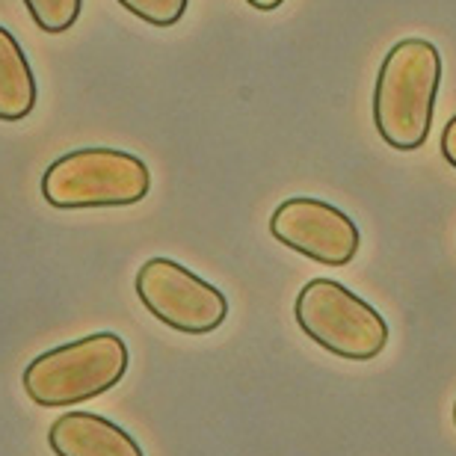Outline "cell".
I'll use <instances>...</instances> for the list:
<instances>
[{"label":"cell","mask_w":456,"mask_h":456,"mask_svg":"<svg viewBox=\"0 0 456 456\" xmlns=\"http://www.w3.org/2000/svg\"><path fill=\"white\" fill-rule=\"evenodd\" d=\"M27 12H30L33 24L39 27L42 33H66L71 24L77 21L80 6L84 0H24Z\"/></svg>","instance_id":"cell-9"},{"label":"cell","mask_w":456,"mask_h":456,"mask_svg":"<svg viewBox=\"0 0 456 456\" xmlns=\"http://www.w3.org/2000/svg\"><path fill=\"white\" fill-rule=\"evenodd\" d=\"M453 427H456V400H453Z\"/></svg>","instance_id":"cell-13"},{"label":"cell","mask_w":456,"mask_h":456,"mask_svg":"<svg viewBox=\"0 0 456 456\" xmlns=\"http://www.w3.org/2000/svg\"><path fill=\"white\" fill-rule=\"evenodd\" d=\"M136 297L163 326L184 335H208L228 317V299L220 288L196 276L172 258H149L134 279Z\"/></svg>","instance_id":"cell-5"},{"label":"cell","mask_w":456,"mask_h":456,"mask_svg":"<svg viewBox=\"0 0 456 456\" xmlns=\"http://www.w3.org/2000/svg\"><path fill=\"white\" fill-rule=\"evenodd\" d=\"M48 444L57 456H145L131 433L98 412H62Z\"/></svg>","instance_id":"cell-7"},{"label":"cell","mask_w":456,"mask_h":456,"mask_svg":"<svg viewBox=\"0 0 456 456\" xmlns=\"http://www.w3.org/2000/svg\"><path fill=\"white\" fill-rule=\"evenodd\" d=\"M442 154H444V160L456 169V116L444 125V131H442Z\"/></svg>","instance_id":"cell-11"},{"label":"cell","mask_w":456,"mask_h":456,"mask_svg":"<svg viewBox=\"0 0 456 456\" xmlns=\"http://www.w3.org/2000/svg\"><path fill=\"white\" fill-rule=\"evenodd\" d=\"M36 77L30 60L6 27H0V122H21L36 107Z\"/></svg>","instance_id":"cell-8"},{"label":"cell","mask_w":456,"mask_h":456,"mask_svg":"<svg viewBox=\"0 0 456 456\" xmlns=\"http://www.w3.org/2000/svg\"><path fill=\"white\" fill-rule=\"evenodd\" d=\"M151 172L131 151L77 149L45 169L42 196L60 211L80 208H125L149 196Z\"/></svg>","instance_id":"cell-3"},{"label":"cell","mask_w":456,"mask_h":456,"mask_svg":"<svg viewBox=\"0 0 456 456\" xmlns=\"http://www.w3.org/2000/svg\"><path fill=\"white\" fill-rule=\"evenodd\" d=\"M122 9L151 27H172L187 12L190 0H118Z\"/></svg>","instance_id":"cell-10"},{"label":"cell","mask_w":456,"mask_h":456,"mask_svg":"<svg viewBox=\"0 0 456 456\" xmlns=\"http://www.w3.org/2000/svg\"><path fill=\"white\" fill-rule=\"evenodd\" d=\"M297 326L326 353L346 362H370L388 346V321L335 279H312L297 294Z\"/></svg>","instance_id":"cell-4"},{"label":"cell","mask_w":456,"mask_h":456,"mask_svg":"<svg viewBox=\"0 0 456 456\" xmlns=\"http://www.w3.org/2000/svg\"><path fill=\"white\" fill-rule=\"evenodd\" d=\"M252 9H258V12H273V9H279L285 0H246Z\"/></svg>","instance_id":"cell-12"},{"label":"cell","mask_w":456,"mask_h":456,"mask_svg":"<svg viewBox=\"0 0 456 456\" xmlns=\"http://www.w3.org/2000/svg\"><path fill=\"white\" fill-rule=\"evenodd\" d=\"M270 234L323 267H346L362 246L359 225L341 208L314 196L285 199L270 216Z\"/></svg>","instance_id":"cell-6"},{"label":"cell","mask_w":456,"mask_h":456,"mask_svg":"<svg viewBox=\"0 0 456 456\" xmlns=\"http://www.w3.org/2000/svg\"><path fill=\"white\" fill-rule=\"evenodd\" d=\"M442 86V53L427 39L388 51L373 84V127L395 151H418L430 136Z\"/></svg>","instance_id":"cell-1"},{"label":"cell","mask_w":456,"mask_h":456,"mask_svg":"<svg viewBox=\"0 0 456 456\" xmlns=\"http://www.w3.org/2000/svg\"><path fill=\"white\" fill-rule=\"evenodd\" d=\"M127 362L131 353L116 332H95L36 355L21 373V386L36 406L69 409L116 388Z\"/></svg>","instance_id":"cell-2"}]
</instances>
